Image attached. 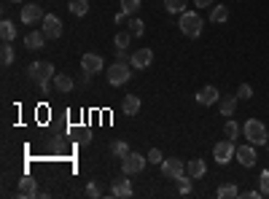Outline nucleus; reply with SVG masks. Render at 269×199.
<instances>
[{"label": "nucleus", "mask_w": 269, "mask_h": 199, "mask_svg": "<svg viewBox=\"0 0 269 199\" xmlns=\"http://www.w3.org/2000/svg\"><path fill=\"white\" fill-rule=\"evenodd\" d=\"M180 33L183 35H188V38H199V33H202V17L199 14H194V11H183L180 14Z\"/></svg>", "instance_id": "obj_1"}, {"label": "nucleus", "mask_w": 269, "mask_h": 199, "mask_svg": "<svg viewBox=\"0 0 269 199\" xmlns=\"http://www.w3.org/2000/svg\"><path fill=\"white\" fill-rule=\"evenodd\" d=\"M27 73H30V78H33L35 84H51L54 76H57L51 62H33V65L27 68Z\"/></svg>", "instance_id": "obj_2"}, {"label": "nucleus", "mask_w": 269, "mask_h": 199, "mask_svg": "<svg viewBox=\"0 0 269 199\" xmlns=\"http://www.w3.org/2000/svg\"><path fill=\"white\" fill-rule=\"evenodd\" d=\"M242 132H245V138H248V143H253V146H266V126L256 121V118H250L248 124L242 126Z\"/></svg>", "instance_id": "obj_3"}, {"label": "nucleus", "mask_w": 269, "mask_h": 199, "mask_svg": "<svg viewBox=\"0 0 269 199\" xmlns=\"http://www.w3.org/2000/svg\"><path fill=\"white\" fill-rule=\"evenodd\" d=\"M159 167H162V175L167 180H178L180 175H186V162H183V159H175V156L164 159Z\"/></svg>", "instance_id": "obj_4"}, {"label": "nucleus", "mask_w": 269, "mask_h": 199, "mask_svg": "<svg viewBox=\"0 0 269 199\" xmlns=\"http://www.w3.org/2000/svg\"><path fill=\"white\" fill-rule=\"evenodd\" d=\"M129 65H126V62H113V65L108 68V84H113V86H121V84H126L129 81Z\"/></svg>", "instance_id": "obj_5"}, {"label": "nucleus", "mask_w": 269, "mask_h": 199, "mask_svg": "<svg viewBox=\"0 0 269 199\" xmlns=\"http://www.w3.org/2000/svg\"><path fill=\"white\" fill-rule=\"evenodd\" d=\"M213 156H216V162L218 164H229L232 162V156H237V146H234V140H221L216 143V148H213Z\"/></svg>", "instance_id": "obj_6"}, {"label": "nucleus", "mask_w": 269, "mask_h": 199, "mask_svg": "<svg viewBox=\"0 0 269 199\" xmlns=\"http://www.w3.org/2000/svg\"><path fill=\"white\" fill-rule=\"evenodd\" d=\"M146 162H148L146 156L132 154V151H129V154H126V156L121 159V170H124V175H138V172L146 167Z\"/></svg>", "instance_id": "obj_7"}, {"label": "nucleus", "mask_w": 269, "mask_h": 199, "mask_svg": "<svg viewBox=\"0 0 269 199\" xmlns=\"http://www.w3.org/2000/svg\"><path fill=\"white\" fill-rule=\"evenodd\" d=\"M41 30L46 33V38H49V41H57V38L62 35V22H59V17H54V14H46V17L41 19Z\"/></svg>", "instance_id": "obj_8"}, {"label": "nucleus", "mask_w": 269, "mask_h": 199, "mask_svg": "<svg viewBox=\"0 0 269 199\" xmlns=\"http://www.w3.org/2000/svg\"><path fill=\"white\" fill-rule=\"evenodd\" d=\"M81 68H84V73H100L102 70V57L100 54H94V51H86L84 57H81Z\"/></svg>", "instance_id": "obj_9"}, {"label": "nucleus", "mask_w": 269, "mask_h": 199, "mask_svg": "<svg viewBox=\"0 0 269 199\" xmlns=\"http://www.w3.org/2000/svg\"><path fill=\"white\" fill-rule=\"evenodd\" d=\"M237 162H240L242 167H253L258 162V156H256V148H253V143H248V146H240L237 148Z\"/></svg>", "instance_id": "obj_10"}, {"label": "nucleus", "mask_w": 269, "mask_h": 199, "mask_svg": "<svg viewBox=\"0 0 269 199\" xmlns=\"http://www.w3.org/2000/svg\"><path fill=\"white\" fill-rule=\"evenodd\" d=\"M151 62H154V51L151 49H138L132 54V68H138V70L151 68Z\"/></svg>", "instance_id": "obj_11"}, {"label": "nucleus", "mask_w": 269, "mask_h": 199, "mask_svg": "<svg viewBox=\"0 0 269 199\" xmlns=\"http://www.w3.org/2000/svg\"><path fill=\"white\" fill-rule=\"evenodd\" d=\"M17 196H19V199H33V196H38V180L22 178V180H19V188H17Z\"/></svg>", "instance_id": "obj_12"}, {"label": "nucleus", "mask_w": 269, "mask_h": 199, "mask_svg": "<svg viewBox=\"0 0 269 199\" xmlns=\"http://www.w3.org/2000/svg\"><path fill=\"white\" fill-rule=\"evenodd\" d=\"M46 14H43V9L38 3H30V6H25V9H22V22H25V25H35L38 19H43Z\"/></svg>", "instance_id": "obj_13"}, {"label": "nucleus", "mask_w": 269, "mask_h": 199, "mask_svg": "<svg viewBox=\"0 0 269 199\" xmlns=\"http://www.w3.org/2000/svg\"><path fill=\"white\" fill-rule=\"evenodd\" d=\"M46 41H49V38H46L43 30H33V33H27V38H25V46H27L30 51H41Z\"/></svg>", "instance_id": "obj_14"}, {"label": "nucleus", "mask_w": 269, "mask_h": 199, "mask_svg": "<svg viewBox=\"0 0 269 199\" xmlns=\"http://www.w3.org/2000/svg\"><path fill=\"white\" fill-rule=\"evenodd\" d=\"M221 97H218V89L216 86H202L199 92H196V102L199 105H213V102H218Z\"/></svg>", "instance_id": "obj_15"}, {"label": "nucleus", "mask_w": 269, "mask_h": 199, "mask_svg": "<svg viewBox=\"0 0 269 199\" xmlns=\"http://www.w3.org/2000/svg\"><path fill=\"white\" fill-rule=\"evenodd\" d=\"M237 102H240V97H237V94H226L224 100H218L221 116H234V110H237Z\"/></svg>", "instance_id": "obj_16"}, {"label": "nucleus", "mask_w": 269, "mask_h": 199, "mask_svg": "<svg viewBox=\"0 0 269 199\" xmlns=\"http://www.w3.org/2000/svg\"><path fill=\"white\" fill-rule=\"evenodd\" d=\"M110 194L113 196H132V183L126 180V178H118V180H113V186H110Z\"/></svg>", "instance_id": "obj_17"}, {"label": "nucleus", "mask_w": 269, "mask_h": 199, "mask_svg": "<svg viewBox=\"0 0 269 199\" xmlns=\"http://www.w3.org/2000/svg\"><path fill=\"white\" fill-rule=\"evenodd\" d=\"M54 89H57L59 94H68V92H73V78L65 76V73H57L54 76Z\"/></svg>", "instance_id": "obj_18"}, {"label": "nucleus", "mask_w": 269, "mask_h": 199, "mask_svg": "<svg viewBox=\"0 0 269 199\" xmlns=\"http://www.w3.org/2000/svg\"><path fill=\"white\" fill-rule=\"evenodd\" d=\"M121 108H124V116H138V110H140V97H138V94H126L124 102H121Z\"/></svg>", "instance_id": "obj_19"}, {"label": "nucleus", "mask_w": 269, "mask_h": 199, "mask_svg": "<svg viewBox=\"0 0 269 199\" xmlns=\"http://www.w3.org/2000/svg\"><path fill=\"white\" fill-rule=\"evenodd\" d=\"M186 172H188V178H202L205 172H208V167H205L202 159H188V164H186Z\"/></svg>", "instance_id": "obj_20"}, {"label": "nucleus", "mask_w": 269, "mask_h": 199, "mask_svg": "<svg viewBox=\"0 0 269 199\" xmlns=\"http://www.w3.org/2000/svg\"><path fill=\"white\" fill-rule=\"evenodd\" d=\"M226 19H229V9H226V6H213V11H210V22H213V25H224Z\"/></svg>", "instance_id": "obj_21"}, {"label": "nucleus", "mask_w": 269, "mask_h": 199, "mask_svg": "<svg viewBox=\"0 0 269 199\" xmlns=\"http://www.w3.org/2000/svg\"><path fill=\"white\" fill-rule=\"evenodd\" d=\"M0 38H3V41H9V43L17 38V27H14V22L3 19V25H0Z\"/></svg>", "instance_id": "obj_22"}, {"label": "nucleus", "mask_w": 269, "mask_h": 199, "mask_svg": "<svg viewBox=\"0 0 269 199\" xmlns=\"http://www.w3.org/2000/svg\"><path fill=\"white\" fill-rule=\"evenodd\" d=\"M216 194H218V199H234V196H240V191H237L234 183H224Z\"/></svg>", "instance_id": "obj_23"}, {"label": "nucleus", "mask_w": 269, "mask_h": 199, "mask_svg": "<svg viewBox=\"0 0 269 199\" xmlns=\"http://www.w3.org/2000/svg\"><path fill=\"white\" fill-rule=\"evenodd\" d=\"M132 33H126V30H118V33H116V49H129V43H132Z\"/></svg>", "instance_id": "obj_24"}, {"label": "nucleus", "mask_w": 269, "mask_h": 199, "mask_svg": "<svg viewBox=\"0 0 269 199\" xmlns=\"http://www.w3.org/2000/svg\"><path fill=\"white\" fill-rule=\"evenodd\" d=\"M110 154H113L116 159H124L126 154H129V146L121 143V140H113V143H110Z\"/></svg>", "instance_id": "obj_25"}, {"label": "nucleus", "mask_w": 269, "mask_h": 199, "mask_svg": "<svg viewBox=\"0 0 269 199\" xmlns=\"http://www.w3.org/2000/svg\"><path fill=\"white\" fill-rule=\"evenodd\" d=\"M70 11H73L76 17H84V14L89 11V0H70Z\"/></svg>", "instance_id": "obj_26"}, {"label": "nucleus", "mask_w": 269, "mask_h": 199, "mask_svg": "<svg viewBox=\"0 0 269 199\" xmlns=\"http://www.w3.org/2000/svg\"><path fill=\"white\" fill-rule=\"evenodd\" d=\"M129 33L134 35V38H140L146 33V25H143V19H138V17H132L129 19Z\"/></svg>", "instance_id": "obj_27"}, {"label": "nucleus", "mask_w": 269, "mask_h": 199, "mask_svg": "<svg viewBox=\"0 0 269 199\" xmlns=\"http://www.w3.org/2000/svg\"><path fill=\"white\" fill-rule=\"evenodd\" d=\"M164 9H167L170 14H183L186 0H164Z\"/></svg>", "instance_id": "obj_28"}, {"label": "nucleus", "mask_w": 269, "mask_h": 199, "mask_svg": "<svg viewBox=\"0 0 269 199\" xmlns=\"http://www.w3.org/2000/svg\"><path fill=\"white\" fill-rule=\"evenodd\" d=\"M140 9V0H121V11L126 14V17H134Z\"/></svg>", "instance_id": "obj_29"}, {"label": "nucleus", "mask_w": 269, "mask_h": 199, "mask_svg": "<svg viewBox=\"0 0 269 199\" xmlns=\"http://www.w3.org/2000/svg\"><path fill=\"white\" fill-rule=\"evenodd\" d=\"M0 59H3V65H6V68H9L11 62H14V49H11V43H9V41H6V43H3V49H0Z\"/></svg>", "instance_id": "obj_30"}, {"label": "nucleus", "mask_w": 269, "mask_h": 199, "mask_svg": "<svg viewBox=\"0 0 269 199\" xmlns=\"http://www.w3.org/2000/svg\"><path fill=\"white\" fill-rule=\"evenodd\" d=\"M237 97H240V100H250V97H253V86H250V84H240Z\"/></svg>", "instance_id": "obj_31"}, {"label": "nucleus", "mask_w": 269, "mask_h": 199, "mask_svg": "<svg viewBox=\"0 0 269 199\" xmlns=\"http://www.w3.org/2000/svg\"><path fill=\"white\" fill-rule=\"evenodd\" d=\"M258 186H261V194L269 196V170L261 172V178H258Z\"/></svg>", "instance_id": "obj_32"}, {"label": "nucleus", "mask_w": 269, "mask_h": 199, "mask_svg": "<svg viewBox=\"0 0 269 199\" xmlns=\"http://www.w3.org/2000/svg\"><path fill=\"white\" fill-rule=\"evenodd\" d=\"M224 132H226V138L229 140H234L237 135H240V126H237L234 121H226V126H224Z\"/></svg>", "instance_id": "obj_33"}, {"label": "nucleus", "mask_w": 269, "mask_h": 199, "mask_svg": "<svg viewBox=\"0 0 269 199\" xmlns=\"http://www.w3.org/2000/svg\"><path fill=\"white\" fill-rule=\"evenodd\" d=\"M178 188H180V194H191V180H188L186 175H180V178H178Z\"/></svg>", "instance_id": "obj_34"}, {"label": "nucleus", "mask_w": 269, "mask_h": 199, "mask_svg": "<svg viewBox=\"0 0 269 199\" xmlns=\"http://www.w3.org/2000/svg\"><path fill=\"white\" fill-rule=\"evenodd\" d=\"M148 162H151V164H162V162H164L162 151H159V148H151V151H148Z\"/></svg>", "instance_id": "obj_35"}, {"label": "nucleus", "mask_w": 269, "mask_h": 199, "mask_svg": "<svg viewBox=\"0 0 269 199\" xmlns=\"http://www.w3.org/2000/svg\"><path fill=\"white\" fill-rule=\"evenodd\" d=\"M86 196H89V199H100L102 196V191H100L97 183H89V186H86Z\"/></svg>", "instance_id": "obj_36"}, {"label": "nucleus", "mask_w": 269, "mask_h": 199, "mask_svg": "<svg viewBox=\"0 0 269 199\" xmlns=\"http://www.w3.org/2000/svg\"><path fill=\"white\" fill-rule=\"evenodd\" d=\"M196 9H213V0H194Z\"/></svg>", "instance_id": "obj_37"}, {"label": "nucleus", "mask_w": 269, "mask_h": 199, "mask_svg": "<svg viewBox=\"0 0 269 199\" xmlns=\"http://www.w3.org/2000/svg\"><path fill=\"white\" fill-rule=\"evenodd\" d=\"M78 140H81V146H89V140H92V135H89V132H84V135H81V138H78Z\"/></svg>", "instance_id": "obj_38"}, {"label": "nucleus", "mask_w": 269, "mask_h": 199, "mask_svg": "<svg viewBox=\"0 0 269 199\" xmlns=\"http://www.w3.org/2000/svg\"><path fill=\"white\" fill-rule=\"evenodd\" d=\"M38 86H41V92H43V94H49V92H51V84H38Z\"/></svg>", "instance_id": "obj_39"}, {"label": "nucleus", "mask_w": 269, "mask_h": 199, "mask_svg": "<svg viewBox=\"0 0 269 199\" xmlns=\"http://www.w3.org/2000/svg\"><path fill=\"white\" fill-rule=\"evenodd\" d=\"M14 3H22V0H14Z\"/></svg>", "instance_id": "obj_40"}, {"label": "nucleus", "mask_w": 269, "mask_h": 199, "mask_svg": "<svg viewBox=\"0 0 269 199\" xmlns=\"http://www.w3.org/2000/svg\"><path fill=\"white\" fill-rule=\"evenodd\" d=\"M266 148H269V143H266Z\"/></svg>", "instance_id": "obj_41"}]
</instances>
